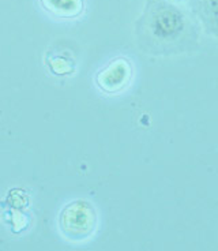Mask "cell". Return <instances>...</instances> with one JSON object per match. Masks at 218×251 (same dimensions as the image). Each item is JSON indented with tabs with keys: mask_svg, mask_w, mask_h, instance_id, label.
<instances>
[{
	"mask_svg": "<svg viewBox=\"0 0 218 251\" xmlns=\"http://www.w3.org/2000/svg\"><path fill=\"white\" fill-rule=\"evenodd\" d=\"M146 26L157 41L172 43L187 30V17L170 0H151L146 13Z\"/></svg>",
	"mask_w": 218,
	"mask_h": 251,
	"instance_id": "obj_1",
	"label": "cell"
},
{
	"mask_svg": "<svg viewBox=\"0 0 218 251\" xmlns=\"http://www.w3.org/2000/svg\"><path fill=\"white\" fill-rule=\"evenodd\" d=\"M96 223V213L86 202H75L64 209L60 219L63 232L70 238H85L90 235Z\"/></svg>",
	"mask_w": 218,
	"mask_h": 251,
	"instance_id": "obj_2",
	"label": "cell"
},
{
	"mask_svg": "<svg viewBox=\"0 0 218 251\" xmlns=\"http://www.w3.org/2000/svg\"><path fill=\"white\" fill-rule=\"evenodd\" d=\"M188 6L202 29L218 40V0H190Z\"/></svg>",
	"mask_w": 218,
	"mask_h": 251,
	"instance_id": "obj_3",
	"label": "cell"
},
{
	"mask_svg": "<svg viewBox=\"0 0 218 251\" xmlns=\"http://www.w3.org/2000/svg\"><path fill=\"white\" fill-rule=\"evenodd\" d=\"M130 64L125 60H116L101 73L97 81L105 92L113 93L124 88L130 79Z\"/></svg>",
	"mask_w": 218,
	"mask_h": 251,
	"instance_id": "obj_4",
	"label": "cell"
},
{
	"mask_svg": "<svg viewBox=\"0 0 218 251\" xmlns=\"http://www.w3.org/2000/svg\"><path fill=\"white\" fill-rule=\"evenodd\" d=\"M45 10L57 17L73 18L79 15L83 8L82 0H41Z\"/></svg>",
	"mask_w": 218,
	"mask_h": 251,
	"instance_id": "obj_5",
	"label": "cell"
}]
</instances>
